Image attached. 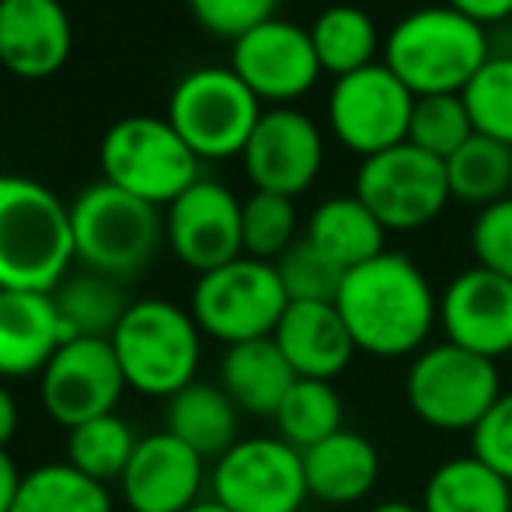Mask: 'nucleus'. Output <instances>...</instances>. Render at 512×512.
Here are the masks:
<instances>
[{
    "label": "nucleus",
    "mask_w": 512,
    "mask_h": 512,
    "mask_svg": "<svg viewBox=\"0 0 512 512\" xmlns=\"http://www.w3.org/2000/svg\"><path fill=\"white\" fill-rule=\"evenodd\" d=\"M18 425H21L18 398H14L11 387L0 380V450H7V443L18 436Z\"/></svg>",
    "instance_id": "41"
},
{
    "label": "nucleus",
    "mask_w": 512,
    "mask_h": 512,
    "mask_svg": "<svg viewBox=\"0 0 512 512\" xmlns=\"http://www.w3.org/2000/svg\"><path fill=\"white\" fill-rule=\"evenodd\" d=\"M471 453L512 485V391H502V398L471 432Z\"/></svg>",
    "instance_id": "39"
},
{
    "label": "nucleus",
    "mask_w": 512,
    "mask_h": 512,
    "mask_svg": "<svg viewBox=\"0 0 512 512\" xmlns=\"http://www.w3.org/2000/svg\"><path fill=\"white\" fill-rule=\"evenodd\" d=\"M241 209L244 199H237L223 182L199 178L164 213V244L199 276L220 269L244 255Z\"/></svg>",
    "instance_id": "16"
},
{
    "label": "nucleus",
    "mask_w": 512,
    "mask_h": 512,
    "mask_svg": "<svg viewBox=\"0 0 512 512\" xmlns=\"http://www.w3.org/2000/svg\"><path fill=\"white\" fill-rule=\"evenodd\" d=\"M304 474L310 499L338 509L356 506L377 488L380 453L363 432L342 429L304 450Z\"/></svg>",
    "instance_id": "22"
},
{
    "label": "nucleus",
    "mask_w": 512,
    "mask_h": 512,
    "mask_svg": "<svg viewBox=\"0 0 512 512\" xmlns=\"http://www.w3.org/2000/svg\"><path fill=\"white\" fill-rule=\"evenodd\" d=\"M488 56V28L450 4L418 7L384 39V63L415 98L464 95Z\"/></svg>",
    "instance_id": "3"
},
{
    "label": "nucleus",
    "mask_w": 512,
    "mask_h": 512,
    "mask_svg": "<svg viewBox=\"0 0 512 512\" xmlns=\"http://www.w3.org/2000/svg\"><path fill=\"white\" fill-rule=\"evenodd\" d=\"M262 112V102L230 67H196L175 84L164 119L199 161H227L244 154Z\"/></svg>",
    "instance_id": "8"
},
{
    "label": "nucleus",
    "mask_w": 512,
    "mask_h": 512,
    "mask_svg": "<svg viewBox=\"0 0 512 512\" xmlns=\"http://www.w3.org/2000/svg\"><path fill=\"white\" fill-rule=\"evenodd\" d=\"M189 512H230V509H223L216 499H203V502H196V506H192Z\"/></svg>",
    "instance_id": "44"
},
{
    "label": "nucleus",
    "mask_w": 512,
    "mask_h": 512,
    "mask_svg": "<svg viewBox=\"0 0 512 512\" xmlns=\"http://www.w3.org/2000/svg\"><path fill=\"white\" fill-rule=\"evenodd\" d=\"M74 49V25L60 0H0V67L21 81L60 74Z\"/></svg>",
    "instance_id": "19"
},
{
    "label": "nucleus",
    "mask_w": 512,
    "mask_h": 512,
    "mask_svg": "<svg viewBox=\"0 0 512 512\" xmlns=\"http://www.w3.org/2000/svg\"><path fill=\"white\" fill-rule=\"evenodd\" d=\"M21 478H25V474L18 471V464H14L11 453L0 450V512H11L14 499H18Z\"/></svg>",
    "instance_id": "42"
},
{
    "label": "nucleus",
    "mask_w": 512,
    "mask_h": 512,
    "mask_svg": "<svg viewBox=\"0 0 512 512\" xmlns=\"http://www.w3.org/2000/svg\"><path fill=\"white\" fill-rule=\"evenodd\" d=\"M98 164L108 185L157 209H168L203 178L189 143L157 115H126L112 122L98 147Z\"/></svg>",
    "instance_id": "6"
},
{
    "label": "nucleus",
    "mask_w": 512,
    "mask_h": 512,
    "mask_svg": "<svg viewBox=\"0 0 512 512\" xmlns=\"http://www.w3.org/2000/svg\"><path fill=\"white\" fill-rule=\"evenodd\" d=\"M439 328L446 342L485 359L512 352V279L471 265L439 293Z\"/></svg>",
    "instance_id": "18"
},
{
    "label": "nucleus",
    "mask_w": 512,
    "mask_h": 512,
    "mask_svg": "<svg viewBox=\"0 0 512 512\" xmlns=\"http://www.w3.org/2000/svg\"><path fill=\"white\" fill-rule=\"evenodd\" d=\"M126 394V377L108 338H70L39 377V401L63 429L112 415Z\"/></svg>",
    "instance_id": "13"
},
{
    "label": "nucleus",
    "mask_w": 512,
    "mask_h": 512,
    "mask_svg": "<svg viewBox=\"0 0 512 512\" xmlns=\"http://www.w3.org/2000/svg\"><path fill=\"white\" fill-rule=\"evenodd\" d=\"M335 307L356 349L377 359L418 356L439 324L429 276L401 251H384L345 272Z\"/></svg>",
    "instance_id": "1"
},
{
    "label": "nucleus",
    "mask_w": 512,
    "mask_h": 512,
    "mask_svg": "<svg viewBox=\"0 0 512 512\" xmlns=\"http://www.w3.org/2000/svg\"><path fill=\"white\" fill-rule=\"evenodd\" d=\"M279 4L283 0H189V11L209 35L234 42L262 21L279 18Z\"/></svg>",
    "instance_id": "38"
},
{
    "label": "nucleus",
    "mask_w": 512,
    "mask_h": 512,
    "mask_svg": "<svg viewBox=\"0 0 512 512\" xmlns=\"http://www.w3.org/2000/svg\"><path fill=\"white\" fill-rule=\"evenodd\" d=\"M471 251L481 269L512 279V196L478 209L471 223Z\"/></svg>",
    "instance_id": "37"
},
{
    "label": "nucleus",
    "mask_w": 512,
    "mask_h": 512,
    "mask_svg": "<svg viewBox=\"0 0 512 512\" xmlns=\"http://www.w3.org/2000/svg\"><path fill=\"white\" fill-rule=\"evenodd\" d=\"M164 422L171 436H178L206 460H220L241 439V408L227 398L220 384H203V380L168 398Z\"/></svg>",
    "instance_id": "25"
},
{
    "label": "nucleus",
    "mask_w": 512,
    "mask_h": 512,
    "mask_svg": "<svg viewBox=\"0 0 512 512\" xmlns=\"http://www.w3.org/2000/svg\"><path fill=\"white\" fill-rule=\"evenodd\" d=\"M136 443H140V436L133 432V425L119 411H112V415L91 418V422L67 432V464L88 474L91 481L108 485V481L122 478Z\"/></svg>",
    "instance_id": "32"
},
{
    "label": "nucleus",
    "mask_w": 512,
    "mask_h": 512,
    "mask_svg": "<svg viewBox=\"0 0 512 512\" xmlns=\"http://www.w3.org/2000/svg\"><path fill=\"white\" fill-rule=\"evenodd\" d=\"M342 418L345 408L335 384L297 377V384L290 387V394L283 398V405H279L272 422L279 429V439H286V443L304 453L310 446L324 443L328 436H335V432H342L345 429Z\"/></svg>",
    "instance_id": "31"
},
{
    "label": "nucleus",
    "mask_w": 512,
    "mask_h": 512,
    "mask_svg": "<svg viewBox=\"0 0 512 512\" xmlns=\"http://www.w3.org/2000/svg\"><path fill=\"white\" fill-rule=\"evenodd\" d=\"M286 307H290V297L279 283L276 265L248 255L203 272L189 300V314L196 317L199 331L223 342L227 349L272 338Z\"/></svg>",
    "instance_id": "9"
},
{
    "label": "nucleus",
    "mask_w": 512,
    "mask_h": 512,
    "mask_svg": "<svg viewBox=\"0 0 512 512\" xmlns=\"http://www.w3.org/2000/svg\"><path fill=\"white\" fill-rule=\"evenodd\" d=\"M478 133L471 122V112L464 105V95H425L415 98L411 108L408 143L425 154L450 161L471 136Z\"/></svg>",
    "instance_id": "34"
},
{
    "label": "nucleus",
    "mask_w": 512,
    "mask_h": 512,
    "mask_svg": "<svg viewBox=\"0 0 512 512\" xmlns=\"http://www.w3.org/2000/svg\"><path fill=\"white\" fill-rule=\"evenodd\" d=\"M70 206L25 175H0V290L53 293L70 276Z\"/></svg>",
    "instance_id": "2"
},
{
    "label": "nucleus",
    "mask_w": 512,
    "mask_h": 512,
    "mask_svg": "<svg viewBox=\"0 0 512 512\" xmlns=\"http://www.w3.org/2000/svg\"><path fill=\"white\" fill-rule=\"evenodd\" d=\"M450 196L464 206H492L512 196V147L474 133L457 154L446 161Z\"/></svg>",
    "instance_id": "29"
},
{
    "label": "nucleus",
    "mask_w": 512,
    "mask_h": 512,
    "mask_svg": "<svg viewBox=\"0 0 512 512\" xmlns=\"http://www.w3.org/2000/svg\"><path fill=\"white\" fill-rule=\"evenodd\" d=\"M56 310H60L63 331L70 338H112L122 314L133 300L126 297L119 279L98 276V272H70L53 290Z\"/></svg>",
    "instance_id": "28"
},
{
    "label": "nucleus",
    "mask_w": 512,
    "mask_h": 512,
    "mask_svg": "<svg viewBox=\"0 0 512 512\" xmlns=\"http://www.w3.org/2000/svg\"><path fill=\"white\" fill-rule=\"evenodd\" d=\"M209 499L230 512H300L304 453L279 436H244L209 467Z\"/></svg>",
    "instance_id": "10"
},
{
    "label": "nucleus",
    "mask_w": 512,
    "mask_h": 512,
    "mask_svg": "<svg viewBox=\"0 0 512 512\" xmlns=\"http://www.w3.org/2000/svg\"><path fill=\"white\" fill-rule=\"evenodd\" d=\"M11 512H112V495L67 460L39 464L21 478Z\"/></svg>",
    "instance_id": "30"
},
{
    "label": "nucleus",
    "mask_w": 512,
    "mask_h": 512,
    "mask_svg": "<svg viewBox=\"0 0 512 512\" xmlns=\"http://www.w3.org/2000/svg\"><path fill=\"white\" fill-rule=\"evenodd\" d=\"M411 415L436 432H474L502 398L495 359L474 356L453 342L425 345L405 373Z\"/></svg>",
    "instance_id": "7"
},
{
    "label": "nucleus",
    "mask_w": 512,
    "mask_h": 512,
    "mask_svg": "<svg viewBox=\"0 0 512 512\" xmlns=\"http://www.w3.org/2000/svg\"><path fill=\"white\" fill-rule=\"evenodd\" d=\"M356 196L384 223L387 234H411L429 227L453 199L446 161L411 143L366 157L356 171Z\"/></svg>",
    "instance_id": "11"
},
{
    "label": "nucleus",
    "mask_w": 512,
    "mask_h": 512,
    "mask_svg": "<svg viewBox=\"0 0 512 512\" xmlns=\"http://www.w3.org/2000/svg\"><path fill=\"white\" fill-rule=\"evenodd\" d=\"M230 70L251 88L258 102L283 108L321 81V60L310 42V28L272 18L230 42Z\"/></svg>",
    "instance_id": "14"
},
{
    "label": "nucleus",
    "mask_w": 512,
    "mask_h": 512,
    "mask_svg": "<svg viewBox=\"0 0 512 512\" xmlns=\"http://www.w3.org/2000/svg\"><path fill=\"white\" fill-rule=\"evenodd\" d=\"M244 255L258 262H279L300 241L297 203L272 192H251L241 209Z\"/></svg>",
    "instance_id": "33"
},
{
    "label": "nucleus",
    "mask_w": 512,
    "mask_h": 512,
    "mask_svg": "<svg viewBox=\"0 0 512 512\" xmlns=\"http://www.w3.org/2000/svg\"><path fill=\"white\" fill-rule=\"evenodd\" d=\"M70 230L77 262L119 283L140 276L164 244L161 209L115 189L105 178L70 203Z\"/></svg>",
    "instance_id": "5"
},
{
    "label": "nucleus",
    "mask_w": 512,
    "mask_h": 512,
    "mask_svg": "<svg viewBox=\"0 0 512 512\" xmlns=\"http://www.w3.org/2000/svg\"><path fill=\"white\" fill-rule=\"evenodd\" d=\"M241 164L255 192L297 199L324 168V133L300 108H269L251 133Z\"/></svg>",
    "instance_id": "15"
},
{
    "label": "nucleus",
    "mask_w": 512,
    "mask_h": 512,
    "mask_svg": "<svg viewBox=\"0 0 512 512\" xmlns=\"http://www.w3.org/2000/svg\"><path fill=\"white\" fill-rule=\"evenodd\" d=\"M279 272L290 304H335L338 290H342L345 272L331 262L328 255L314 248L307 237H300L279 262H272Z\"/></svg>",
    "instance_id": "36"
},
{
    "label": "nucleus",
    "mask_w": 512,
    "mask_h": 512,
    "mask_svg": "<svg viewBox=\"0 0 512 512\" xmlns=\"http://www.w3.org/2000/svg\"><path fill=\"white\" fill-rule=\"evenodd\" d=\"M310 42H314L321 70L335 77V81L377 63V53H384L373 14L356 4L324 7L314 18V25H310Z\"/></svg>",
    "instance_id": "27"
},
{
    "label": "nucleus",
    "mask_w": 512,
    "mask_h": 512,
    "mask_svg": "<svg viewBox=\"0 0 512 512\" xmlns=\"http://www.w3.org/2000/svg\"><path fill=\"white\" fill-rule=\"evenodd\" d=\"M304 237L321 255H328L342 272L359 269L387 251V230L377 216L366 209L363 199L352 196H331L314 206L307 216Z\"/></svg>",
    "instance_id": "24"
},
{
    "label": "nucleus",
    "mask_w": 512,
    "mask_h": 512,
    "mask_svg": "<svg viewBox=\"0 0 512 512\" xmlns=\"http://www.w3.org/2000/svg\"><path fill=\"white\" fill-rule=\"evenodd\" d=\"M422 512H512V485L474 453L450 457L425 478Z\"/></svg>",
    "instance_id": "26"
},
{
    "label": "nucleus",
    "mask_w": 512,
    "mask_h": 512,
    "mask_svg": "<svg viewBox=\"0 0 512 512\" xmlns=\"http://www.w3.org/2000/svg\"><path fill=\"white\" fill-rule=\"evenodd\" d=\"M293 384H297V373L272 338L230 345L220 359V387L244 415L276 418Z\"/></svg>",
    "instance_id": "23"
},
{
    "label": "nucleus",
    "mask_w": 512,
    "mask_h": 512,
    "mask_svg": "<svg viewBox=\"0 0 512 512\" xmlns=\"http://www.w3.org/2000/svg\"><path fill=\"white\" fill-rule=\"evenodd\" d=\"M443 4L457 7L460 14H467V18H474L485 28L512 18V0H443Z\"/></svg>",
    "instance_id": "40"
},
{
    "label": "nucleus",
    "mask_w": 512,
    "mask_h": 512,
    "mask_svg": "<svg viewBox=\"0 0 512 512\" xmlns=\"http://www.w3.org/2000/svg\"><path fill=\"white\" fill-rule=\"evenodd\" d=\"M272 342L300 380H335L356 356L349 328L335 304H290Z\"/></svg>",
    "instance_id": "21"
},
{
    "label": "nucleus",
    "mask_w": 512,
    "mask_h": 512,
    "mask_svg": "<svg viewBox=\"0 0 512 512\" xmlns=\"http://www.w3.org/2000/svg\"><path fill=\"white\" fill-rule=\"evenodd\" d=\"M206 485V457H199L168 429L140 436L119 478L129 512H189L196 502H203Z\"/></svg>",
    "instance_id": "17"
},
{
    "label": "nucleus",
    "mask_w": 512,
    "mask_h": 512,
    "mask_svg": "<svg viewBox=\"0 0 512 512\" xmlns=\"http://www.w3.org/2000/svg\"><path fill=\"white\" fill-rule=\"evenodd\" d=\"M366 512H422V506H415V502H380V506Z\"/></svg>",
    "instance_id": "43"
},
{
    "label": "nucleus",
    "mask_w": 512,
    "mask_h": 512,
    "mask_svg": "<svg viewBox=\"0 0 512 512\" xmlns=\"http://www.w3.org/2000/svg\"><path fill=\"white\" fill-rule=\"evenodd\" d=\"M415 95L384 60L345 74L328 91V129L349 154L377 157L408 143Z\"/></svg>",
    "instance_id": "12"
},
{
    "label": "nucleus",
    "mask_w": 512,
    "mask_h": 512,
    "mask_svg": "<svg viewBox=\"0 0 512 512\" xmlns=\"http://www.w3.org/2000/svg\"><path fill=\"white\" fill-rule=\"evenodd\" d=\"M464 105L481 136L512 147V53H492L464 88Z\"/></svg>",
    "instance_id": "35"
},
{
    "label": "nucleus",
    "mask_w": 512,
    "mask_h": 512,
    "mask_svg": "<svg viewBox=\"0 0 512 512\" xmlns=\"http://www.w3.org/2000/svg\"><path fill=\"white\" fill-rule=\"evenodd\" d=\"M63 342L53 293L0 290V380L42 377Z\"/></svg>",
    "instance_id": "20"
},
{
    "label": "nucleus",
    "mask_w": 512,
    "mask_h": 512,
    "mask_svg": "<svg viewBox=\"0 0 512 512\" xmlns=\"http://www.w3.org/2000/svg\"><path fill=\"white\" fill-rule=\"evenodd\" d=\"M108 342L126 387L143 398L168 401L196 384L203 363V331L189 310L171 300H133Z\"/></svg>",
    "instance_id": "4"
}]
</instances>
